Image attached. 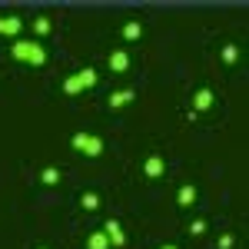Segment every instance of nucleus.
Returning <instances> with one entry per match:
<instances>
[{"label": "nucleus", "instance_id": "1", "mask_svg": "<svg viewBox=\"0 0 249 249\" xmlns=\"http://www.w3.org/2000/svg\"><path fill=\"white\" fill-rule=\"evenodd\" d=\"M14 57L23 60V63H30V67H43V63H47V50L40 47L37 40H17V43H14Z\"/></svg>", "mask_w": 249, "mask_h": 249}, {"label": "nucleus", "instance_id": "2", "mask_svg": "<svg viewBox=\"0 0 249 249\" xmlns=\"http://www.w3.org/2000/svg\"><path fill=\"white\" fill-rule=\"evenodd\" d=\"M20 30H23V20H20L17 14L0 17V37H20Z\"/></svg>", "mask_w": 249, "mask_h": 249}, {"label": "nucleus", "instance_id": "3", "mask_svg": "<svg viewBox=\"0 0 249 249\" xmlns=\"http://www.w3.org/2000/svg\"><path fill=\"white\" fill-rule=\"evenodd\" d=\"M143 173L150 176V179H160L163 173H166V163H163V156H146V163H143Z\"/></svg>", "mask_w": 249, "mask_h": 249}, {"label": "nucleus", "instance_id": "4", "mask_svg": "<svg viewBox=\"0 0 249 249\" xmlns=\"http://www.w3.org/2000/svg\"><path fill=\"white\" fill-rule=\"evenodd\" d=\"M210 107H213V90L210 87H199L196 96H193V110H196V113H206Z\"/></svg>", "mask_w": 249, "mask_h": 249}, {"label": "nucleus", "instance_id": "5", "mask_svg": "<svg viewBox=\"0 0 249 249\" xmlns=\"http://www.w3.org/2000/svg\"><path fill=\"white\" fill-rule=\"evenodd\" d=\"M107 63H110V70L123 73V70H130V63H133V60H130V53H126V50H113V53L107 57Z\"/></svg>", "mask_w": 249, "mask_h": 249}, {"label": "nucleus", "instance_id": "6", "mask_svg": "<svg viewBox=\"0 0 249 249\" xmlns=\"http://www.w3.org/2000/svg\"><path fill=\"white\" fill-rule=\"evenodd\" d=\"M107 239H110V246H123L126 243V236H123V226L116 223V219H107Z\"/></svg>", "mask_w": 249, "mask_h": 249}, {"label": "nucleus", "instance_id": "7", "mask_svg": "<svg viewBox=\"0 0 249 249\" xmlns=\"http://www.w3.org/2000/svg\"><path fill=\"white\" fill-rule=\"evenodd\" d=\"M87 87H83V80H80V73H70V77L63 80V93H70V96H77V93H83Z\"/></svg>", "mask_w": 249, "mask_h": 249}, {"label": "nucleus", "instance_id": "8", "mask_svg": "<svg viewBox=\"0 0 249 249\" xmlns=\"http://www.w3.org/2000/svg\"><path fill=\"white\" fill-rule=\"evenodd\" d=\"M120 34H123V40H130V43H133V40H140V37H143V27H140L136 20H126Z\"/></svg>", "mask_w": 249, "mask_h": 249}, {"label": "nucleus", "instance_id": "9", "mask_svg": "<svg viewBox=\"0 0 249 249\" xmlns=\"http://www.w3.org/2000/svg\"><path fill=\"white\" fill-rule=\"evenodd\" d=\"M196 196H199V193H196V186H183V190L176 193V203L186 210V206H193V203H196Z\"/></svg>", "mask_w": 249, "mask_h": 249}, {"label": "nucleus", "instance_id": "10", "mask_svg": "<svg viewBox=\"0 0 249 249\" xmlns=\"http://www.w3.org/2000/svg\"><path fill=\"white\" fill-rule=\"evenodd\" d=\"M87 249H113L110 246V239H107V232H90V239H87Z\"/></svg>", "mask_w": 249, "mask_h": 249}, {"label": "nucleus", "instance_id": "11", "mask_svg": "<svg viewBox=\"0 0 249 249\" xmlns=\"http://www.w3.org/2000/svg\"><path fill=\"white\" fill-rule=\"evenodd\" d=\"M130 100H133V90H116V93L110 96V107H113V110H120V107H126Z\"/></svg>", "mask_w": 249, "mask_h": 249}, {"label": "nucleus", "instance_id": "12", "mask_svg": "<svg viewBox=\"0 0 249 249\" xmlns=\"http://www.w3.org/2000/svg\"><path fill=\"white\" fill-rule=\"evenodd\" d=\"M80 153H87V156H100V153H103V140L90 133V140H87V146H83Z\"/></svg>", "mask_w": 249, "mask_h": 249}, {"label": "nucleus", "instance_id": "13", "mask_svg": "<svg viewBox=\"0 0 249 249\" xmlns=\"http://www.w3.org/2000/svg\"><path fill=\"white\" fill-rule=\"evenodd\" d=\"M80 206H83L87 213L100 210V196H96V193H83V196H80Z\"/></svg>", "mask_w": 249, "mask_h": 249}, {"label": "nucleus", "instance_id": "14", "mask_svg": "<svg viewBox=\"0 0 249 249\" xmlns=\"http://www.w3.org/2000/svg\"><path fill=\"white\" fill-rule=\"evenodd\" d=\"M236 60H239V47H236V43H226V47H223V63L232 67Z\"/></svg>", "mask_w": 249, "mask_h": 249}, {"label": "nucleus", "instance_id": "15", "mask_svg": "<svg viewBox=\"0 0 249 249\" xmlns=\"http://www.w3.org/2000/svg\"><path fill=\"white\" fill-rule=\"evenodd\" d=\"M40 183H43V186H57V183H60V170H53V166L43 170V173H40Z\"/></svg>", "mask_w": 249, "mask_h": 249}, {"label": "nucleus", "instance_id": "16", "mask_svg": "<svg viewBox=\"0 0 249 249\" xmlns=\"http://www.w3.org/2000/svg\"><path fill=\"white\" fill-rule=\"evenodd\" d=\"M34 34H37V37H47V34H50V20L37 17V20H34Z\"/></svg>", "mask_w": 249, "mask_h": 249}, {"label": "nucleus", "instance_id": "17", "mask_svg": "<svg viewBox=\"0 0 249 249\" xmlns=\"http://www.w3.org/2000/svg\"><path fill=\"white\" fill-rule=\"evenodd\" d=\"M80 80H83V87H96V70H93V67L80 70Z\"/></svg>", "mask_w": 249, "mask_h": 249}, {"label": "nucleus", "instance_id": "18", "mask_svg": "<svg viewBox=\"0 0 249 249\" xmlns=\"http://www.w3.org/2000/svg\"><path fill=\"white\" fill-rule=\"evenodd\" d=\"M232 243H236V236H232V232H223L216 246H219V249H232Z\"/></svg>", "mask_w": 249, "mask_h": 249}, {"label": "nucleus", "instance_id": "19", "mask_svg": "<svg viewBox=\"0 0 249 249\" xmlns=\"http://www.w3.org/2000/svg\"><path fill=\"white\" fill-rule=\"evenodd\" d=\"M190 232H193V236H203V232H206V219H193Z\"/></svg>", "mask_w": 249, "mask_h": 249}, {"label": "nucleus", "instance_id": "20", "mask_svg": "<svg viewBox=\"0 0 249 249\" xmlns=\"http://www.w3.org/2000/svg\"><path fill=\"white\" fill-rule=\"evenodd\" d=\"M160 249H176V246H160Z\"/></svg>", "mask_w": 249, "mask_h": 249}]
</instances>
